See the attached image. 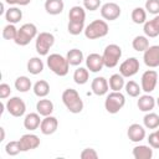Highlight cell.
Listing matches in <instances>:
<instances>
[{"label":"cell","mask_w":159,"mask_h":159,"mask_svg":"<svg viewBox=\"0 0 159 159\" xmlns=\"http://www.w3.org/2000/svg\"><path fill=\"white\" fill-rule=\"evenodd\" d=\"M62 102L71 113H80L83 109V101L80 93L73 88H67L62 93Z\"/></svg>","instance_id":"obj_1"},{"label":"cell","mask_w":159,"mask_h":159,"mask_svg":"<svg viewBox=\"0 0 159 159\" xmlns=\"http://www.w3.org/2000/svg\"><path fill=\"white\" fill-rule=\"evenodd\" d=\"M47 66L55 75L60 77L66 76L70 71V63L67 58L60 53H51L47 57Z\"/></svg>","instance_id":"obj_2"},{"label":"cell","mask_w":159,"mask_h":159,"mask_svg":"<svg viewBox=\"0 0 159 159\" xmlns=\"http://www.w3.org/2000/svg\"><path fill=\"white\" fill-rule=\"evenodd\" d=\"M108 24L104 20H93L84 27V36L89 40H96L99 37H104L108 34Z\"/></svg>","instance_id":"obj_3"},{"label":"cell","mask_w":159,"mask_h":159,"mask_svg":"<svg viewBox=\"0 0 159 159\" xmlns=\"http://www.w3.org/2000/svg\"><path fill=\"white\" fill-rule=\"evenodd\" d=\"M36 36H37V27H36V25H34L31 22H27V24H24L20 29H17V35H16V39L14 41L19 46H26Z\"/></svg>","instance_id":"obj_4"},{"label":"cell","mask_w":159,"mask_h":159,"mask_svg":"<svg viewBox=\"0 0 159 159\" xmlns=\"http://www.w3.org/2000/svg\"><path fill=\"white\" fill-rule=\"evenodd\" d=\"M124 104H125L124 94L120 93V92H116V91H112L106 97V101H104V108L111 114L118 113L124 107Z\"/></svg>","instance_id":"obj_5"},{"label":"cell","mask_w":159,"mask_h":159,"mask_svg":"<svg viewBox=\"0 0 159 159\" xmlns=\"http://www.w3.org/2000/svg\"><path fill=\"white\" fill-rule=\"evenodd\" d=\"M122 56V48L116 45V43H111L108 46H106L104 51H103V62H104V66L108 67V68H113L118 65L119 62V58Z\"/></svg>","instance_id":"obj_6"},{"label":"cell","mask_w":159,"mask_h":159,"mask_svg":"<svg viewBox=\"0 0 159 159\" xmlns=\"http://www.w3.org/2000/svg\"><path fill=\"white\" fill-rule=\"evenodd\" d=\"M55 43V36L51 32H40L36 36V51L40 56H46L50 51V48Z\"/></svg>","instance_id":"obj_7"},{"label":"cell","mask_w":159,"mask_h":159,"mask_svg":"<svg viewBox=\"0 0 159 159\" xmlns=\"http://www.w3.org/2000/svg\"><path fill=\"white\" fill-rule=\"evenodd\" d=\"M158 83V73L154 70H147L143 75H142V81H140V87L142 91H144L145 93H150L155 89Z\"/></svg>","instance_id":"obj_8"},{"label":"cell","mask_w":159,"mask_h":159,"mask_svg":"<svg viewBox=\"0 0 159 159\" xmlns=\"http://www.w3.org/2000/svg\"><path fill=\"white\" fill-rule=\"evenodd\" d=\"M6 111L12 117H21L26 112V104L20 97H11L6 102Z\"/></svg>","instance_id":"obj_9"},{"label":"cell","mask_w":159,"mask_h":159,"mask_svg":"<svg viewBox=\"0 0 159 159\" xmlns=\"http://www.w3.org/2000/svg\"><path fill=\"white\" fill-rule=\"evenodd\" d=\"M139 71V61L135 57H129L119 66V73L123 77H132Z\"/></svg>","instance_id":"obj_10"},{"label":"cell","mask_w":159,"mask_h":159,"mask_svg":"<svg viewBox=\"0 0 159 159\" xmlns=\"http://www.w3.org/2000/svg\"><path fill=\"white\" fill-rule=\"evenodd\" d=\"M101 16L108 21L117 20L120 16V6L116 2H106L101 6Z\"/></svg>","instance_id":"obj_11"},{"label":"cell","mask_w":159,"mask_h":159,"mask_svg":"<svg viewBox=\"0 0 159 159\" xmlns=\"http://www.w3.org/2000/svg\"><path fill=\"white\" fill-rule=\"evenodd\" d=\"M143 60L144 63L150 67V68H155L159 66V45H154V46H149L143 55Z\"/></svg>","instance_id":"obj_12"},{"label":"cell","mask_w":159,"mask_h":159,"mask_svg":"<svg viewBox=\"0 0 159 159\" xmlns=\"http://www.w3.org/2000/svg\"><path fill=\"white\" fill-rule=\"evenodd\" d=\"M19 143H20L21 152H29V150L36 149L40 145V138L35 134L29 133V134L21 135V138L19 139Z\"/></svg>","instance_id":"obj_13"},{"label":"cell","mask_w":159,"mask_h":159,"mask_svg":"<svg viewBox=\"0 0 159 159\" xmlns=\"http://www.w3.org/2000/svg\"><path fill=\"white\" fill-rule=\"evenodd\" d=\"M57 127H58V120H57V118L53 117V116H46V117L41 120L40 130H41L42 134L50 135V134H53V133L57 130Z\"/></svg>","instance_id":"obj_14"},{"label":"cell","mask_w":159,"mask_h":159,"mask_svg":"<svg viewBox=\"0 0 159 159\" xmlns=\"http://www.w3.org/2000/svg\"><path fill=\"white\" fill-rule=\"evenodd\" d=\"M86 66L91 72H99L104 67L103 57L99 53H89L86 58Z\"/></svg>","instance_id":"obj_15"},{"label":"cell","mask_w":159,"mask_h":159,"mask_svg":"<svg viewBox=\"0 0 159 159\" xmlns=\"http://www.w3.org/2000/svg\"><path fill=\"white\" fill-rule=\"evenodd\" d=\"M68 22L71 24H77V25H84V20H86V11L84 7L82 6H72L68 12Z\"/></svg>","instance_id":"obj_16"},{"label":"cell","mask_w":159,"mask_h":159,"mask_svg":"<svg viewBox=\"0 0 159 159\" xmlns=\"http://www.w3.org/2000/svg\"><path fill=\"white\" fill-rule=\"evenodd\" d=\"M127 135L132 142L138 143V142H142L145 138V129H144L143 125H140L138 123H133L128 127Z\"/></svg>","instance_id":"obj_17"},{"label":"cell","mask_w":159,"mask_h":159,"mask_svg":"<svg viewBox=\"0 0 159 159\" xmlns=\"http://www.w3.org/2000/svg\"><path fill=\"white\" fill-rule=\"evenodd\" d=\"M91 88L96 96H103L108 92L109 84L104 77H96V78H93V81L91 83Z\"/></svg>","instance_id":"obj_18"},{"label":"cell","mask_w":159,"mask_h":159,"mask_svg":"<svg viewBox=\"0 0 159 159\" xmlns=\"http://www.w3.org/2000/svg\"><path fill=\"white\" fill-rule=\"evenodd\" d=\"M143 31L147 37H157L159 35V15H155L152 20L145 21Z\"/></svg>","instance_id":"obj_19"},{"label":"cell","mask_w":159,"mask_h":159,"mask_svg":"<svg viewBox=\"0 0 159 159\" xmlns=\"http://www.w3.org/2000/svg\"><path fill=\"white\" fill-rule=\"evenodd\" d=\"M157 104V101L154 97H152L150 94H143L139 97L138 102H137V106L138 108L142 111V112H150Z\"/></svg>","instance_id":"obj_20"},{"label":"cell","mask_w":159,"mask_h":159,"mask_svg":"<svg viewBox=\"0 0 159 159\" xmlns=\"http://www.w3.org/2000/svg\"><path fill=\"white\" fill-rule=\"evenodd\" d=\"M65 4L63 0H46L45 2V10L50 15H58L63 11Z\"/></svg>","instance_id":"obj_21"},{"label":"cell","mask_w":159,"mask_h":159,"mask_svg":"<svg viewBox=\"0 0 159 159\" xmlns=\"http://www.w3.org/2000/svg\"><path fill=\"white\" fill-rule=\"evenodd\" d=\"M133 157L135 159H152L153 158V149L149 145H137L133 148Z\"/></svg>","instance_id":"obj_22"},{"label":"cell","mask_w":159,"mask_h":159,"mask_svg":"<svg viewBox=\"0 0 159 159\" xmlns=\"http://www.w3.org/2000/svg\"><path fill=\"white\" fill-rule=\"evenodd\" d=\"M36 111L40 116H51V113L53 112V103L50 99L42 98L36 103Z\"/></svg>","instance_id":"obj_23"},{"label":"cell","mask_w":159,"mask_h":159,"mask_svg":"<svg viewBox=\"0 0 159 159\" xmlns=\"http://www.w3.org/2000/svg\"><path fill=\"white\" fill-rule=\"evenodd\" d=\"M41 120L42 119H40L39 113H29V114H26V117L24 119V127L27 130H35L40 127Z\"/></svg>","instance_id":"obj_24"},{"label":"cell","mask_w":159,"mask_h":159,"mask_svg":"<svg viewBox=\"0 0 159 159\" xmlns=\"http://www.w3.org/2000/svg\"><path fill=\"white\" fill-rule=\"evenodd\" d=\"M66 58H67L70 66H78L83 61V52L78 48H72L67 52Z\"/></svg>","instance_id":"obj_25"},{"label":"cell","mask_w":159,"mask_h":159,"mask_svg":"<svg viewBox=\"0 0 159 159\" xmlns=\"http://www.w3.org/2000/svg\"><path fill=\"white\" fill-rule=\"evenodd\" d=\"M27 71L31 75H39L43 71V62L40 57H31L27 61Z\"/></svg>","instance_id":"obj_26"},{"label":"cell","mask_w":159,"mask_h":159,"mask_svg":"<svg viewBox=\"0 0 159 159\" xmlns=\"http://www.w3.org/2000/svg\"><path fill=\"white\" fill-rule=\"evenodd\" d=\"M5 19H6V21L9 24H14L15 25L16 22H19L22 19V11L19 7H15V6L9 7L6 10V12H5Z\"/></svg>","instance_id":"obj_27"},{"label":"cell","mask_w":159,"mask_h":159,"mask_svg":"<svg viewBox=\"0 0 159 159\" xmlns=\"http://www.w3.org/2000/svg\"><path fill=\"white\" fill-rule=\"evenodd\" d=\"M109 88L112 91H116V92H120V89L124 87L125 82H124V77L120 75V73H114L109 77Z\"/></svg>","instance_id":"obj_28"},{"label":"cell","mask_w":159,"mask_h":159,"mask_svg":"<svg viewBox=\"0 0 159 159\" xmlns=\"http://www.w3.org/2000/svg\"><path fill=\"white\" fill-rule=\"evenodd\" d=\"M34 93L37 96V97H46L48 93H50V84L47 81L45 80H40L37 81L35 84H34Z\"/></svg>","instance_id":"obj_29"},{"label":"cell","mask_w":159,"mask_h":159,"mask_svg":"<svg viewBox=\"0 0 159 159\" xmlns=\"http://www.w3.org/2000/svg\"><path fill=\"white\" fill-rule=\"evenodd\" d=\"M132 46H133V48H134L135 51H138V52H144V51L149 47V40H148L147 36H142V35L135 36V37L133 39V41H132Z\"/></svg>","instance_id":"obj_30"},{"label":"cell","mask_w":159,"mask_h":159,"mask_svg":"<svg viewBox=\"0 0 159 159\" xmlns=\"http://www.w3.org/2000/svg\"><path fill=\"white\" fill-rule=\"evenodd\" d=\"M143 123H144L145 128H148V129H157L159 127V116L157 113L149 112L144 116Z\"/></svg>","instance_id":"obj_31"},{"label":"cell","mask_w":159,"mask_h":159,"mask_svg":"<svg viewBox=\"0 0 159 159\" xmlns=\"http://www.w3.org/2000/svg\"><path fill=\"white\" fill-rule=\"evenodd\" d=\"M31 86H32L31 84V80L29 77H26V76H20V77H17L15 80V88L19 92L25 93V92L31 89Z\"/></svg>","instance_id":"obj_32"},{"label":"cell","mask_w":159,"mask_h":159,"mask_svg":"<svg viewBox=\"0 0 159 159\" xmlns=\"http://www.w3.org/2000/svg\"><path fill=\"white\" fill-rule=\"evenodd\" d=\"M130 17H132L134 24H138V25L144 24L147 21V10L143 7H135V9H133Z\"/></svg>","instance_id":"obj_33"},{"label":"cell","mask_w":159,"mask_h":159,"mask_svg":"<svg viewBox=\"0 0 159 159\" xmlns=\"http://www.w3.org/2000/svg\"><path fill=\"white\" fill-rule=\"evenodd\" d=\"M88 77H89V73H88V70L84 68V67H80L75 71L73 73V80L77 84H84L87 83L88 81Z\"/></svg>","instance_id":"obj_34"},{"label":"cell","mask_w":159,"mask_h":159,"mask_svg":"<svg viewBox=\"0 0 159 159\" xmlns=\"http://www.w3.org/2000/svg\"><path fill=\"white\" fill-rule=\"evenodd\" d=\"M124 88H125L127 94H129L130 97H138L142 91V87H139V84L135 81H128L124 84Z\"/></svg>","instance_id":"obj_35"},{"label":"cell","mask_w":159,"mask_h":159,"mask_svg":"<svg viewBox=\"0 0 159 159\" xmlns=\"http://www.w3.org/2000/svg\"><path fill=\"white\" fill-rule=\"evenodd\" d=\"M17 35V29L15 27L14 24H7L2 29V37L5 40H15Z\"/></svg>","instance_id":"obj_36"},{"label":"cell","mask_w":159,"mask_h":159,"mask_svg":"<svg viewBox=\"0 0 159 159\" xmlns=\"http://www.w3.org/2000/svg\"><path fill=\"white\" fill-rule=\"evenodd\" d=\"M5 152H6V154H9V155H11V157L17 155V154L21 152V148H20V143H19V140L9 142V143L5 145Z\"/></svg>","instance_id":"obj_37"},{"label":"cell","mask_w":159,"mask_h":159,"mask_svg":"<svg viewBox=\"0 0 159 159\" xmlns=\"http://www.w3.org/2000/svg\"><path fill=\"white\" fill-rule=\"evenodd\" d=\"M145 10L149 14L159 15V0H147V2H145Z\"/></svg>","instance_id":"obj_38"},{"label":"cell","mask_w":159,"mask_h":159,"mask_svg":"<svg viewBox=\"0 0 159 159\" xmlns=\"http://www.w3.org/2000/svg\"><path fill=\"white\" fill-rule=\"evenodd\" d=\"M80 157L82 159H97L98 158V154H97L96 149H93V148H86V149H83L81 152Z\"/></svg>","instance_id":"obj_39"},{"label":"cell","mask_w":159,"mask_h":159,"mask_svg":"<svg viewBox=\"0 0 159 159\" xmlns=\"http://www.w3.org/2000/svg\"><path fill=\"white\" fill-rule=\"evenodd\" d=\"M101 6V0H83V7L89 11H96Z\"/></svg>","instance_id":"obj_40"},{"label":"cell","mask_w":159,"mask_h":159,"mask_svg":"<svg viewBox=\"0 0 159 159\" xmlns=\"http://www.w3.org/2000/svg\"><path fill=\"white\" fill-rule=\"evenodd\" d=\"M148 143H149V145H150L152 148L159 149V134H158L157 130L149 134V137H148Z\"/></svg>","instance_id":"obj_41"},{"label":"cell","mask_w":159,"mask_h":159,"mask_svg":"<svg viewBox=\"0 0 159 159\" xmlns=\"http://www.w3.org/2000/svg\"><path fill=\"white\" fill-rule=\"evenodd\" d=\"M11 94V88L7 83H1L0 84V98L1 99H5L7 97H10Z\"/></svg>","instance_id":"obj_42"},{"label":"cell","mask_w":159,"mask_h":159,"mask_svg":"<svg viewBox=\"0 0 159 159\" xmlns=\"http://www.w3.org/2000/svg\"><path fill=\"white\" fill-rule=\"evenodd\" d=\"M30 2H31V0H17V5H20V6H25Z\"/></svg>","instance_id":"obj_43"},{"label":"cell","mask_w":159,"mask_h":159,"mask_svg":"<svg viewBox=\"0 0 159 159\" xmlns=\"http://www.w3.org/2000/svg\"><path fill=\"white\" fill-rule=\"evenodd\" d=\"M0 132H1V137H0V142H2L4 139H5V129L1 127L0 128Z\"/></svg>","instance_id":"obj_44"},{"label":"cell","mask_w":159,"mask_h":159,"mask_svg":"<svg viewBox=\"0 0 159 159\" xmlns=\"http://www.w3.org/2000/svg\"><path fill=\"white\" fill-rule=\"evenodd\" d=\"M5 2L9 5H17V0H5Z\"/></svg>","instance_id":"obj_45"},{"label":"cell","mask_w":159,"mask_h":159,"mask_svg":"<svg viewBox=\"0 0 159 159\" xmlns=\"http://www.w3.org/2000/svg\"><path fill=\"white\" fill-rule=\"evenodd\" d=\"M157 104H158V107H159V97H158V99H157Z\"/></svg>","instance_id":"obj_46"},{"label":"cell","mask_w":159,"mask_h":159,"mask_svg":"<svg viewBox=\"0 0 159 159\" xmlns=\"http://www.w3.org/2000/svg\"><path fill=\"white\" fill-rule=\"evenodd\" d=\"M157 132H158V134H159V129H157Z\"/></svg>","instance_id":"obj_47"}]
</instances>
